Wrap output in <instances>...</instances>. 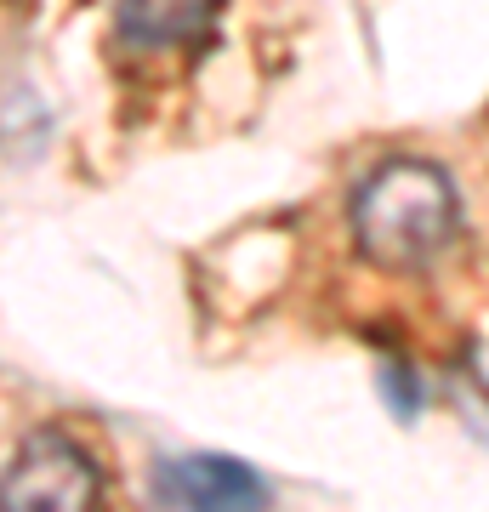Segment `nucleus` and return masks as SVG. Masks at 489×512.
<instances>
[{"mask_svg":"<svg viewBox=\"0 0 489 512\" xmlns=\"http://www.w3.org/2000/svg\"><path fill=\"white\" fill-rule=\"evenodd\" d=\"M217 29V12L200 0H182V6H160V0H137L120 12V35L137 46H194Z\"/></svg>","mask_w":489,"mask_h":512,"instance_id":"20e7f679","label":"nucleus"},{"mask_svg":"<svg viewBox=\"0 0 489 512\" xmlns=\"http://www.w3.org/2000/svg\"><path fill=\"white\" fill-rule=\"evenodd\" d=\"M0 512H97V467L74 439L35 433L0 473Z\"/></svg>","mask_w":489,"mask_h":512,"instance_id":"f03ea898","label":"nucleus"},{"mask_svg":"<svg viewBox=\"0 0 489 512\" xmlns=\"http://www.w3.org/2000/svg\"><path fill=\"white\" fill-rule=\"evenodd\" d=\"M461 200L433 160H387L353 188V239L381 268H421L455 239Z\"/></svg>","mask_w":489,"mask_h":512,"instance_id":"f257e3e1","label":"nucleus"},{"mask_svg":"<svg viewBox=\"0 0 489 512\" xmlns=\"http://www.w3.org/2000/svg\"><path fill=\"white\" fill-rule=\"evenodd\" d=\"M387 399L399 404V416H416L421 393H416V376H410V365H387Z\"/></svg>","mask_w":489,"mask_h":512,"instance_id":"39448f33","label":"nucleus"},{"mask_svg":"<svg viewBox=\"0 0 489 512\" xmlns=\"http://www.w3.org/2000/svg\"><path fill=\"white\" fill-rule=\"evenodd\" d=\"M268 478L234 456H171L154 467L160 512H268Z\"/></svg>","mask_w":489,"mask_h":512,"instance_id":"7ed1b4c3","label":"nucleus"}]
</instances>
